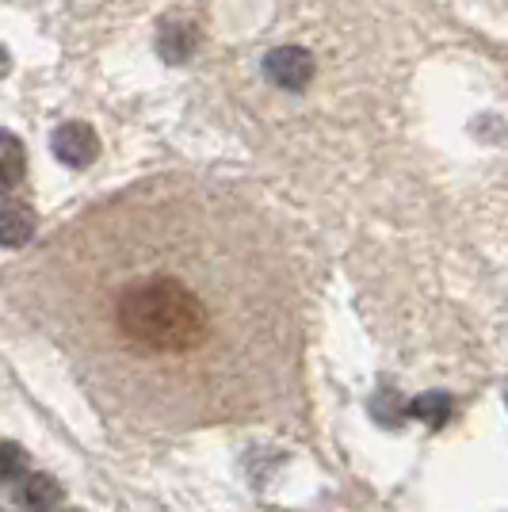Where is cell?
<instances>
[{
    "label": "cell",
    "instance_id": "1",
    "mask_svg": "<svg viewBox=\"0 0 508 512\" xmlns=\"http://www.w3.org/2000/svg\"><path fill=\"white\" fill-rule=\"evenodd\" d=\"M199 302L191 299L180 283H153L127 306V325L134 337L157 344V348H184L195 341L199 329Z\"/></svg>",
    "mask_w": 508,
    "mask_h": 512
},
{
    "label": "cell",
    "instance_id": "2",
    "mask_svg": "<svg viewBox=\"0 0 508 512\" xmlns=\"http://www.w3.org/2000/svg\"><path fill=\"white\" fill-rule=\"evenodd\" d=\"M50 153L62 161L65 169H88L100 157V134L88 123H81V119L62 123V127L54 130V138H50Z\"/></svg>",
    "mask_w": 508,
    "mask_h": 512
},
{
    "label": "cell",
    "instance_id": "3",
    "mask_svg": "<svg viewBox=\"0 0 508 512\" xmlns=\"http://www.w3.org/2000/svg\"><path fill=\"white\" fill-rule=\"evenodd\" d=\"M264 77L283 92H302L314 81V58L302 46H276L264 58Z\"/></svg>",
    "mask_w": 508,
    "mask_h": 512
},
{
    "label": "cell",
    "instance_id": "4",
    "mask_svg": "<svg viewBox=\"0 0 508 512\" xmlns=\"http://www.w3.org/2000/svg\"><path fill=\"white\" fill-rule=\"evenodd\" d=\"M62 482L46 470H31L16 482V505L23 512H54L62 505Z\"/></svg>",
    "mask_w": 508,
    "mask_h": 512
},
{
    "label": "cell",
    "instance_id": "5",
    "mask_svg": "<svg viewBox=\"0 0 508 512\" xmlns=\"http://www.w3.org/2000/svg\"><path fill=\"white\" fill-rule=\"evenodd\" d=\"M39 230V218L27 203L0 199V249H23Z\"/></svg>",
    "mask_w": 508,
    "mask_h": 512
},
{
    "label": "cell",
    "instance_id": "6",
    "mask_svg": "<svg viewBox=\"0 0 508 512\" xmlns=\"http://www.w3.org/2000/svg\"><path fill=\"white\" fill-rule=\"evenodd\" d=\"M195 50H199V31H195V23L172 20L157 31V54H161L169 65L191 62V54H195Z\"/></svg>",
    "mask_w": 508,
    "mask_h": 512
},
{
    "label": "cell",
    "instance_id": "7",
    "mask_svg": "<svg viewBox=\"0 0 508 512\" xmlns=\"http://www.w3.org/2000/svg\"><path fill=\"white\" fill-rule=\"evenodd\" d=\"M27 176V150L12 130H0V195H12Z\"/></svg>",
    "mask_w": 508,
    "mask_h": 512
},
{
    "label": "cell",
    "instance_id": "8",
    "mask_svg": "<svg viewBox=\"0 0 508 512\" xmlns=\"http://www.w3.org/2000/svg\"><path fill=\"white\" fill-rule=\"evenodd\" d=\"M409 417L424 421L428 428H444L451 417V398L447 394H421L417 402H409Z\"/></svg>",
    "mask_w": 508,
    "mask_h": 512
},
{
    "label": "cell",
    "instance_id": "9",
    "mask_svg": "<svg viewBox=\"0 0 508 512\" xmlns=\"http://www.w3.org/2000/svg\"><path fill=\"white\" fill-rule=\"evenodd\" d=\"M27 474V451L16 440H0V482H20Z\"/></svg>",
    "mask_w": 508,
    "mask_h": 512
},
{
    "label": "cell",
    "instance_id": "10",
    "mask_svg": "<svg viewBox=\"0 0 508 512\" xmlns=\"http://www.w3.org/2000/svg\"><path fill=\"white\" fill-rule=\"evenodd\" d=\"M12 73V54H8V46L0 43V81Z\"/></svg>",
    "mask_w": 508,
    "mask_h": 512
},
{
    "label": "cell",
    "instance_id": "11",
    "mask_svg": "<svg viewBox=\"0 0 508 512\" xmlns=\"http://www.w3.org/2000/svg\"><path fill=\"white\" fill-rule=\"evenodd\" d=\"M69 512H81V509H69Z\"/></svg>",
    "mask_w": 508,
    "mask_h": 512
}]
</instances>
